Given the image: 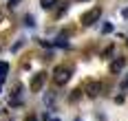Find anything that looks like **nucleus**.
I'll list each match as a JSON object with an SVG mask.
<instances>
[{
    "instance_id": "f257e3e1",
    "label": "nucleus",
    "mask_w": 128,
    "mask_h": 121,
    "mask_svg": "<svg viewBox=\"0 0 128 121\" xmlns=\"http://www.w3.org/2000/svg\"><path fill=\"white\" fill-rule=\"evenodd\" d=\"M68 77H71V73H68V68H64V66L55 68V73H53V79H55V84H58V86L66 84V81H68Z\"/></svg>"
},
{
    "instance_id": "f03ea898",
    "label": "nucleus",
    "mask_w": 128,
    "mask_h": 121,
    "mask_svg": "<svg viewBox=\"0 0 128 121\" xmlns=\"http://www.w3.org/2000/svg\"><path fill=\"white\" fill-rule=\"evenodd\" d=\"M97 18H100V9L95 7V9H90L88 13H84V15H82V22H84V24H93Z\"/></svg>"
},
{
    "instance_id": "7ed1b4c3",
    "label": "nucleus",
    "mask_w": 128,
    "mask_h": 121,
    "mask_svg": "<svg viewBox=\"0 0 128 121\" xmlns=\"http://www.w3.org/2000/svg\"><path fill=\"white\" fill-rule=\"evenodd\" d=\"M44 79H46V75H44V73H38V75L33 77V81H31V90H33V93H38L40 88L44 86Z\"/></svg>"
},
{
    "instance_id": "20e7f679",
    "label": "nucleus",
    "mask_w": 128,
    "mask_h": 121,
    "mask_svg": "<svg viewBox=\"0 0 128 121\" xmlns=\"http://www.w3.org/2000/svg\"><path fill=\"white\" fill-rule=\"evenodd\" d=\"M7 73H9V64H7V62H0V81L4 79Z\"/></svg>"
},
{
    "instance_id": "39448f33",
    "label": "nucleus",
    "mask_w": 128,
    "mask_h": 121,
    "mask_svg": "<svg viewBox=\"0 0 128 121\" xmlns=\"http://www.w3.org/2000/svg\"><path fill=\"white\" fill-rule=\"evenodd\" d=\"M122 68H124V60H117V62H113V64H110V70H113V73L122 70Z\"/></svg>"
},
{
    "instance_id": "423d86ee",
    "label": "nucleus",
    "mask_w": 128,
    "mask_h": 121,
    "mask_svg": "<svg viewBox=\"0 0 128 121\" xmlns=\"http://www.w3.org/2000/svg\"><path fill=\"white\" fill-rule=\"evenodd\" d=\"M97 90H100V84H97V81H93V84L88 86V95H90V97H95Z\"/></svg>"
},
{
    "instance_id": "0eeeda50",
    "label": "nucleus",
    "mask_w": 128,
    "mask_h": 121,
    "mask_svg": "<svg viewBox=\"0 0 128 121\" xmlns=\"http://www.w3.org/2000/svg\"><path fill=\"white\" fill-rule=\"evenodd\" d=\"M53 4H58V2H55V0H42V7H44V9H51Z\"/></svg>"
},
{
    "instance_id": "6e6552de",
    "label": "nucleus",
    "mask_w": 128,
    "mask_h": 121,
    "mask_svg": "<svg viewBox=\"0 0 128 121\" xmlns=\"http://www.w3.org/2000/svg\"><path fill=\"white\" fill-rule=\"evenodd\" d=\"M55 46H68V42L64 40V38H58V40H55Z\"/></svg>"
},
{
    "instance_id": "1a4fd4ad",
    "label": "nucleus",
    "mask_w": 128,
    "mask_h": 121,
    "mask_svg": "<svg viewBox=\"0 0 128 121\" xmlns=\"http://www.w3.org/2000/svg\"><path fill=\"white\" fill-rule=\"evenodd\" d=\"M24 22H26V27H33V18H31V15H26Z\"/></svg>"
},
{
    "instance_id": "9d476101",
    "label": "nucleus",
    "mask_w": 128,
    "mask_h": 121,
    "mask_svg": "<svg viewBox=\"0 0 128 121\" xmlns=\"http://www.w3.org/2000/svg\"><path fill=\"white\" fill-rule=\"evenodd\" d=\"M110 31H113V24H108V22H106V24H104V33H110Z\"/></svg>"
},
{
    "instance_id": "9b49d317",
    "label": "nucleus",
    "mask_w": 128,
    "mask_h": 121,
    "mask_svg": "<svg viewBox=\"0 0 128 121\" xmlns=\"http://www.w3.org/2000/svg\"><path fill=\"white\" fill-rule=\"evenodd\" d=\"M18 2H20V0H9V7H16Z\"/></svg>"
},
{
    "instance_id": "f8f14e48",
    "label": "nucleus",
    "mask_w": 128,
    "mask_h": 121,
    "mask_svg": "<svg viewBox=\"0 0 128 121\" xmlns=\"http://www.w3.org/2000/svg\"><path fill=\"white\" fill-rule=\"evenodd\" d=\"M122 88H128V79H124V84H122Z\"/></svg>"
},
{
    "instance_id": "ddd939ff",
    "label": "nucleus",
    "mask_w": 128,
    "mask_h": 121,
    "mask_svg": "<svg viewBox=\"0 0 128 121\" xmlns=\"http://www.w3.org/2000/svg\"><path fill=\"white\" fill-rule=\"evenodd\" d=\"M26 121H36V119H33V117H29V119H26Z\"/></svg>"
},
{
    "instance_id": "4468645a",
    "label": "nucleus",
    "mask_w": 128,
    "mask_h": 121,
    "mask_svg": "<svg viewBox=\"0 0 128 121\" xmlns=\"http://www.w3.org/2000/svg\"><path fill=\"white\" fill-rule=\"evenodd\" d=\"M51 121H60V119H51Z\"/></svg>"
}]
</instances>
